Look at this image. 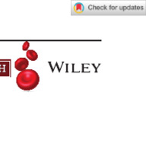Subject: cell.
<instances>
[{
	"label": "cell",
	"mask_w": 146,
	"mask_h": 156,
	"mask_svg": "<svg viewBox=\"0 0 146 156\" xmlns=\"http://www.w3.org/2000/svg\"><path fill=\"white\" fill-rule=\"evenodd\" d=\"M84 10V6L81 3H77L74 6V11L77 13H82Z\"/></svg>",
	"instance_id": "obj_4"
},
{
	"label": "cell",
	"mask_w": 146,
	"mask_h": 156,
	"mask_svg": "<svg viewBox=\"0 0 146 156\" xmlns=\"http://www.w3.org/2000/svg\"><path fill=\"white\" fill-rule=\"evenodd\" d=\"M26 55H27V59H30V61H35L38 58V54L36 53V52L34 51V50H27Z\"/></svg>",
	"instance_id": "obj_3"
},
{
	"label": "cell",
	"mask_w": 146,
	"mask_h": 156,
	"mask_svg": "<svg viewBox=\"0 0 146 156\" xmlns=\"http://www.w3.org/2000/svg\"><path fill=\"white\" fill-rule=\"evenodd\" d=\"M40 77L38 73L33 69H25L21 72L16 78L18 88L23 91L33 90L38 85Z\"/></svg>",
	"instance_id": "obj_1"
},
{
	"label": "cell",
	"mask_w": 146,
	"mask_h": 156,
	"mask_svg": "<svg viewBox=\"0 0 146 156\" xmlns=\"http://www.w3.org/2000/svg\"><path fill=\"white\" fill-rule=\"evenodd\" d=\"M29 46H30V44H29V42L26 41V42H24V44H23L22 50H28V48H29Z\"/></svg>",
	"instance_id": "obj_5"
},
{
	"label": "cell",
	"mask_w": 146,
	"mask_h": 156,
	"mask_svg": "<svg viewBox=\"0 0 146 156\" xmlns=\"http://www.w3.org/2000/svg\"><path fill=\"white\" fill-rule=\"evenodd\" d=\"M29 62L28 60L25 58H18L15 62V67L18 71H24L27 69V67L28 66Z\"/></svg>",
	"instance_id": "obj_2"
}]
</instances>
